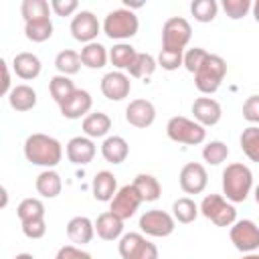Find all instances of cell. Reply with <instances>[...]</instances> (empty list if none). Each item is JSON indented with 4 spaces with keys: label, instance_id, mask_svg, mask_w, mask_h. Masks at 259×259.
<instances>
[{
    "label": "cell",
    "instance_id": "1",
    "mask_svg": "<svg viewBox=\"0 0 259 259\" xmlns=\"http://www.w3.org/2000/svg\"><path fill=\"white\" fill-rule=\"evenodd\" d=\"M24 158L34 166H42L45 170H49L61 162L63 146L57 138L36 132L24 140Z\"/></svg>",
    "mask_w": 259,
    "mask_h": 259
},
{
    "label": "cell",
    "instance_id": "2",
    "mask_svg": "<svg viewBox=\"0 0 259 259\" xmlns=\"http://www.w3.org/2000/svg\"><path fill=\"white\" fill-rule=\"evenodd\" d=\"M253 188V172L243 162L227 164L223 170V198L229 202H245Z\"/></svg>",
    "mask_w": 259,
    "mask_h": 259
},
{
    "label": "cell",
    "instance_id": "3",
    "mask_svg": "<svg viewBox=\"0 0 259 259\" xmlns=\"http://www.w3.org/2000/svg\"><path fill=\"white\" fill-rule=\"evenodd\" d=\"M227 75V63L223 57L219 55H206V59L202 61V65L196 69L194 73V85L200 93L204 95H212L214 91H219L223 79Z\"/></svg>",
    "mask_w": 259,
    "mask_h": 259
},
{
    "label": "cell",
    "instance_id": "4",
    "mask_svg": "<svg viewBox=\"0 0 259 259\" xmlns=\"http://www.w3.org/2000/svg\"><path fill=\"white\" fill-rule=\"evenodd\" d=\"M101 28H103V32L111 40L123 42V40H127V38H132V36L138 34L140 20H138V16L130 8H117V10H111L105 16Z\"/></svg>",
    "mask_w": 259,
    "mask_h": 259
},
{
    "label": "cell",
    "instance_id": "5",
    "mask_svg": "<svg viewBox=\"0 0 259 259\" xmlns=\"http://www.w3.org/2000/svg\"><path fill=\"white\" fill-rule=\"evenodd\" d=\"M166 134L172 142L186 144V146H198L206 140V130L198 125L194 119H188L184 115H174L166 123Z\"/></svg>",
    "mask_w": 259,
    "mask_h": 259
},
{
    "label": "cell",
    "instance_id": "6",
    "mask_svg": "<svg viewBox=\"0 0 259 259\" xmlns=\"http://www.w3.org/2000/svg\"><path fill=\"white\" fill-rule=\"evenodd\" d=\"M192 28L190 22L182 16H172L162 26V51L184 53L186 45L190 42Z\"/></svg>",
    "mask_w": 259,
    "mask_h": 259
},
{
    "label": "cell",
    "instance_id": "7",
    "mask_svg": "<svg viewBox=\"0 0 259 259\" xmlns=\"http://www.w3.org/2000/svg\"><path fill=\"white\" fill-rule=\"evenodd\" d=\"M198 212L217 227H231L237 221V210L233 202H229L221 194H206L198 206Z\"/></svg>",
    "mask_w": 259,
    "mask_h": 259
},
{
    "label": "cell",
    "instance_id": "8",
    "mask_svg": "<svg viewBox=\"0 0 259 259\" xmlns=\"http://www.w3.org/2000/svg\"><path fill=\"white\" fill-rule=\"evenodd\" d=\"M117 251L121 259H158V247L142 233H125L119 237Z\"/></svg>",
    "mask_w": 259,
    "mask_h": 259
},
{
    "label": "cell",
    "instance_id": "9",
    "mask_svg": "<svg viewBox=\"0 0 259 259\" xmlns=\"http://www.w3.org/2000/svg\"><path fill=\"white\" fill-rule=\"evenodd\" d=\"M176 229V221L172 219L170 212L166 210H160V208H152V210H146L142 217H140V231L148 237H158V239H164L168 235H172Z\"/></svg>",
    "mask_w": 259,
    "mask_h": 259
},
{
    "label": "cell",
    "instance_id": "10",
    "mask_svg": "<svg viewBox=\"0 0 259 259\" xmlns=\"http://www.w3.org/2000/svg\"><path fill=\"white\" fill-rule=\"evenodd\" d=\"M229 237H231V243L235 245V249H239L241 253H255L259 249V229H257L255 221H251V219L235 221L231 225Z\"/></svg>",
    "mask_w": 259,
    "mask_h": 259
},
{
    "label": "cell",
    "instance_id": "11",
    "mask_svg": "<svg viewBox=\"0 0 259 259\" xmlns=\"http://www.w3.org/2000/svg\"><path fill=\"white\" fill-rule=\"evenodd\" d=\"M140 204H142V200L136 194V190L132 188V184H125V186L117 188V192L109 200V212L115 214L121 221H127V219H132L136 214Z\"/></svg>",
    "mask_w": 259,
    "mask_h": 259
},
{
    "label": "cell",
    "instance_id": "12",
    "mask_svg": "<svg viewBox=\"0 0 259 259\" xmlns=\"http://www.w3.org/2000/svg\"><path fill=\"white\" fill-rule=\"evenodd\" d=\"M71 36L79 42H93L97 38V34L101 32V24L97 20V16L91 10H81L73 16L71 20Z\"/></svg>",
    "mask_w": 259,
    "mask_h": 259
},
{
    "label": "cell",
    "instance_id": "13",
    "mask_svg": "<svg viewBox=\"0 0 259 259\" xmlns=\"http://www.w3.org/2000/svg\"><path fill=\"white\" fill-rule=\"evenodd\" d=\"M178 180H180V188L186 194H200L208 184V174H206V168L202 164L188 162L182 166Z\"/></svg>",
    "mask_w": 259,
    "mask_h": 259
},
{
    "label": "cell",
    "instance_id": "14",
    "mask_svg": "<svg viewBox=\"0 0 259 259\" xmlns=\"http://www.w3.org/2000/svg\"><path fill=\"white\" fill-rule=\"evenodd\" d=\"M93 107V97L85 89H75L65 101L59 103L61 115L67 119H81L85 117Z\"/></svg>",
    "mask_w": 259,
    "mask_h": 259
},
{
    "label": "cell",
    "instance_id": "15",
    "mask_svg": "<svg viewBox=\"0 0 259 259\" xmlns=\"http://www.w3.org/2000/svg\"><path fill=\"white\" fill-rule=\"evenodd\" d=\"M132 91V81L123 71H109L101 79V93L109 101H121L130 95Z\"/></svg>",
    "mask_w": 259,
    "mask_h": 259
},
{
    "label": "cell",
    "instance_id": "16",
    "mask_svg": "<svg viewBox=\"0 0 259 259\" xmlns=\"http://www.w3.org/2000/svg\"><path fill=\"white\" fill-rule=\"evenodd\" d=\"M156 119V107L148 99H134L125 107V121L138 130H146Z\"/></svg>",
    "mask_w": 259,
    "mask_h": 259
},
{
    "label": "cell",
    "instance_id": "17",
    "mask_svg": "<svg viewBox=\"0 0 259 259\" xmlns=\"http://www.w3.org/2000/svg\"><path fill=\"white\" fill-rule=\"evenodd\" d=\"M192 115H194V121L202 127H208V125H217L223 117V109H221V103L212 97H198L194 99L192 103Z\"/></svg>",
    "mask_w": 259,
    "mask_h": 259
},
{
    "label": "cell",
    "instance_id": "18",
    "mask_svg": "<svg viewBox=\"0 0 259 259\" xmlns=\"http://www.w3.org/2000/svg\"><path fill=\"white\" fill-rule=\"evenodd\" d=\"M67 158L77 166H85L95 158V142L87 136H75L67 142Z\"/></svg>",
    "mask_w": 259,
    "mask_h": 259
},
{
    "label": "cell",
    "instance_id": "19",
    "mask_svg": "<svg viewBox=\"0 0 259 259\" xmlns=\"http://www.w3.org/2000/svg\"><path fill=\"white\" fill-rule=\"evenodd\" d=\"M93 229H95L99 239H103V241H117L123 235V221L107 210V212H101L97 217V221L93 223Z\"/></svg>",
    "mask_w": 259,
    "mask_h": 259
},
{
    "label": "cell",
    "instance_id": "20",
    "mask_svg": "<svg viewBox=\"0 0 259 259\" xmlns=\"http://www.w3.org/2000/svg\"><path fill=\"white\" fill-rule=\"evenodd\" d=\"M91 190H93V198L99 202H109L113 198V194L117 192V178L113 176V172L109 170H101L93 176L91 182Z\"/></svg>",
    "mask_w": 259,
    "mask_h": 259
},
{
    "label": "cell",
    "instance_id": "21",
    "mask_svg": "<svg viewBox=\"0 0 259 259\" xmlns=\"http://www.w3.org/2000/svg\"><path fill=\"white\" fill-rule=\"evenodd\" d=\"M12 69L20 79L30 81V79H36L40 75L42 65H40V59L34 53H18L12 59Z\"/></svg>",
    "mask_w": 259,
    "mask_h": 259
},
{
    "label": "cell",
    "instance_id": "22",
    "mask_svg": "<svg viewBox=\"0 0 259 259\" xmlns=\"http://www.w3.org/2000/svg\"><path fill=\"white\" fill-rule=\"evenodd\" d=\"M127 154H130V144L121 136H107L103 140V144H101V156L109 164H121V162H125Z\"/></svg>",
    "mask_w": 259,
    "mask_h": 259
},
{
    "label": "cell",
    "instance_id": "23",
    "mask_svg": "<svg viewBox=\"0 0 259 259\" xmlns=\"http://www.w3.org/2000/svg\"><path fill=\"white\" fill-rule=\"evenodd\" d=\"M93 235H95L93 221L87 219V217H73L67 223V237L75 245H87V243H91Z\"/></svg>",
    "mask_w": 259,
    "mask_h": 259
},
{
    "label": "cell",
    "instance_id": "24",
    "mask_svg": "<svg viewBox=\"0 0 259 259\" xmlns=\"http://www.w3.org/2000/svg\"><path fill=\"white\" fill-rule=\"evenodd\" d=\"M132 188L136 190V194L140 196L142 202H154L162 194V186H160L158 178L152 174H138L132 182Z\"/></svg>",
    "mask_w": 259,
    "mask_h": 259
},
{
    "label": "cell",
    "instance_id": "25",
    "mask_svg": "<svg viewBox=\"0 0 259 259\" xmlns=\"http://www.w3.org/2000/svg\"><path fill=\"white\" fill-rule=\"evenodd\" d=\"M8 103L18 113L30 111L36 105V91L30 85H16L8 91Z\"/></svg>",
    "mask_w": 259,
    "mask_h": 259
},
{
    "label": "cell",
    "instance_id": "26",
    "mask_svg": "<svg viewBox=\"0 0 259 259\" xmlns=\"http://www.w3.org/2000/svg\"><path fill=\"white\" fill-rule=\"evenodd\" d=\"M81 127H83V134H85L87 138H91V140H95V138H105V136L109 134V130H111V119H109L107 113H101V111L87 113V115L83 117Z\"/></svg>",
    "mask_w": 259,
    "mask_h": 259
},
{
    "label": "cell",
    "instance_id": "27",
    "mask_svg": "<svg viewBox=\"0 0 259 259\" xmlns=\"http://www.w3.org/2000/svg\"><path fill=\"white\" fill-rule=\"evenodd\" d=\"M36 192L42 196V198H57L63 190V180L59 176V172H55L53 168L49 170H42L38 176H36Z\"/></svg>",
    "mask_w": 259,
    "mask_h": 259
},
{
    "label": "cell",
    "instance_id": "28",
    "mask_svg": "<svg viewBox=\"0 0 259 259\" xmlns=\"http://www.w3.org/2000/svg\"><path fill=\"white\" fill-rule=\"evenodd\" d=\"M79 59H81V65H85L87 69H101L107 63V49L97 40L87 42L81 49Z\"/></svg>",
    "mask_w": 259,
    "mask_h": 259
},
{
    "label": "cell",
    "instance_id": "29",
    "mask_svg": "<svg viewBox=\"0 0 259 259\" xmlns=\"http://www.w3.org/2000/svg\"><path fill=\"white\" fill-rule=\"evenodd\" d=\"M196 217H198V204L192 198L182 196V198H178V200L172 202V219L176 223L190 225V223H194Z\"/></svg>",
    "mask_w": 259,
    "mask_h": 259
},
{
    "label": "cell",
    "instance_id": "30",
    "mask_svg": "<svg viewBox=\"0 0 259 259\" xmlns=\"http://www.w3.org/2000/svg\"><path fill=\"white\" fill-rule=\"evenodd\" d=\"M20 14H22L24 22L49 20L51 18V6L47 0H24L20 4Z\"/></svg>",
    "mask_w": 259,
    "mask_h": 259
},
{
    "label": "cell",
    "instance_id": "31",
    "mask_svg": "<svg viewBox=\"0 0 259 259\" xmlns=\"http://www.w3.org/2000/svg\"><path fill=\"white\" fill-rule=\"evenodd\" d=\"M136 53H138V51H136L130 42H117V45H113V47L109 49L107 59L111 61V65H113L117 71H121V69H127V67L132 65Z\"/></svg>",
    "mask_w": 259,
    "mask_h": 259
},
{
    "label": "cell",
    "instance_id": "32",
    "mask_svg": "<svg viewBox=\"0 0 259 259\" xmlns=\"http://www.w3.org/2000/svg\"><path fill=\"white\" fill-rule=\"evenodd\" d=\"M156 67L158 65H156V59L152 55H148V53H136V57H134L132 65L127 67V71H130V75L134 79H146V77H150L156 71Z\"/></svg>",
    "mask_w": 259,
    "mask_h": 259
},
{
    "label": "cell",
    "instance_id": "33",
    "mask_svg": "<svg viewBox=\"0 0 259 259\" xmlns=\"http://www.w3.org/2000/svg\"><path fill=\"white\" fill-rule=\"evenodd\" d=\"M241 150L243 154L251 160V162H259V127L257 125H249L243 130L241 138Z\"/></svg>",
    "mask_w": 259,
    "mask_h": 259
},
{
    "label": "cell",
    "instance_id": "34",
    "mask_svg": "<svg viewBox=\"0 0 259 259\" xmlns=\"http://www.w3.org/2000/svg\"><path fill=\"white\" fill-rule=\"evenodd\" d=\"M55 67H57L59 75H65V77L79 73V69H81L79 53H75V51H71V49L61 51V53L55 57Z\"/></svg>",
    "mask_w": 259,
    "mask_h": 259
},
{
    "label": "cell",
    "instance_id": "35",
    "mask_svg": "<svg viewBox=\"0 0 259 259\" xmlns=\"http://www.w3.org/2000/svg\"><path fill=\"white\" fill-rule=\"evenodd\" d=\"M24 34L32 42H45L53 36V22L49 20H36V22H24Z\"/></svg>",
    "mask_w": 259,
    "mask_h": 259
},
{
    "label": "cell",
    "instance_id": "36",
    "mask_svg": "<svg viewBox=\"0 0 259 259\" xmlns=\"http://www.w3.org/2000/svg\"><path fill=\"white\" fill-rule=\"evenodd\" d=\"M75 89H77V87L73 85V81H71L69 77H65V75H55V77H51V81H49V93H51V97H53L57 103L65 101Z\"/></svg>",
    "mask_w": 259,
    "mask_h": 259
},
{
    "label": "cell",
    "instance_id": "37",
    "mask_svg": "<svg viewBox=\"0 0 259 259\" xmlns=\"http://www.w3.org/2000/svg\"><path fill=\"white\" fill-rule=\"evenodd\" d=\"M227 156H229V148H227V144L221 142V140H212V142H208V144L202 148V160H204L206 164H210V166L223 164V162L227 160Z\"/></svg>",
    "mask_w": 259,
    "mask_h": 259
},
{
    "label": "cell",
    "instance_id": "38",
    "mask_svg": "<svg viewBox=\"0 0 259 259\" xmlns=\"http://www.w3.org/2000/svg\"><path fill=\"white\" fill-rule=\"evenodd\" d=\"M190 12L198 22H212L219 12V4L214 0H194L190 4Z\"/></svg>",
    "mask_w": 259,
    "mask_h": 259
},
{
    "label": "cell",
    "instance_id": "39",
    "mask_svg": "<svg viewBox=\"0 0 259 259\" xmlns=\"http://www.w3.org/2000/svg\"><path fill=\"white\" fill-rule=\"evenodd\" d=\"M16 214H18L20 223L32 221V219H45V204H42V200H38V198H24V200L18 204Z\"/></svg>",
    "mask_w": 259,
    "mask_h": 259
},
{
    "label": "cell",
    "instance_id": "40",
    "mask_svg": "<svg viewBox=\"0 0 259 259\" xmlns=\"http://www.w3.org/2000/svg\"><path fill=\"white\" fill-rule=\"evenodd\" d=\"M223 10L231 20H241L251 10V0H223Z\"/></svg>",
    "mask_w": 259,
    "mask_h": 259
},
{
    "label": "cell",
    "instance_id": "41",
    "mask_svg": "<svg viewBox=\"0 0 259 259\" xmlns=\"http://www.w3.org/2000/svg\"><path fill=\"white\" fill-rule=\"evenodd\" d=\"M206 51L204 49H200V47H194V49H188L186 53H182V65H184V69L188 71V73H196V69L202 65V61L206 59Z\"/></svg>",
    "mask_w": 259,
    "mask_h": 259
},
{
    "label": "cell",
    "instance_id": "42",
    "mask_svg": "<svg viewBox=\"0 0 259 259\" xmlns=\"http://www.w3.org/2000/svg\"><path fill=\"white\" fill-rule=\"evenodd\" d=\"M156 65H160L166 71H176L182 65V53H172V51H160Z\"/></svg>",
    "mask_w": 259,
    "mask_h": 259
},
{
    "label": "cell",
    "instance_id": "43",
    "mask_svg": "<svg viewBox=\"0 0 259 259\" xmlns=\"http://www.w3.org/2000/svg\"><path fill=\"white\" fill-rule=\"evenodd\" d=\"M22 233L28 239H40L47 233V221L45 219H32V221H24L22 223Z\"/></svg>",
    "mask_w": 259,
    "mask_h": 259
},
{
    "label": "cell",
    "instance_id": "44",
    "mask_svg": "<svg viewBox=\"0 0 259 259\" xmlns=\"http://www.w3.org/2000/svg\"><path fill=\"white\" fill-rule=\"evenodd\" d=\"M243 117L255 125L259 121V95H251L247 97V101L243 103Z\"/></svg>",
    "mask_w": 259,
    "mask_h": 259
},
{
    "label": "cell",
    "instance_id": "45",
    "mask_svg": "<svg viewBox=\"0 0 259 259\" xmlns=\"http://www.w3.org/2000/svg\"><path fill=\"white\" fill-rule=\"evenodd\" d=\"M55 259H93V257L87 251H83L81 247H77V245H63L57 251Z\"/></svg>",
    "mask_w": 259,
    "mask_h": 259
},
{
    "label": "cell",
    "instance_id": "46",
    "mask_svg": "<svg viewBox=\"0 0 259 259\" xmlns=\"http://www.w3.org/2000/svg\"><path fill=\"white\" fill-rule=\"evenodd\" d=\"M51 10L57 14V16H71L77 8H79V2L77 0H53L51 4Z\"/></svg>",
    "mask_w": 259,
    "mask_h": 259
},
{
    "label": "cell",
    "instance_id": "47",
    "mask_svg": "<svg viewBox=\"0 0 259 259\" xmlns=\"http://www.w3.org/2000/svg\"><path fill=\"white\" fill-rule=\"evenodd\" d=\"M10 89H12L10 87V71H8L6 61L0 57V97H4Z\"/></svg>",
    "mask_w": 259,
    "mask_h": 259
},
{
    "label": "cell",
    "instance_id": "48",
    "mask_svg": "<svg viewBox=\"0 0 259 259\" xmlns=\"http://www.w3.org/2000/svg\"><path fill=\"white\" fill-rule=\"evenodd\" d=\"M8 198H10V196H8V190L0 184V208H4V206L8 204Z\"/></svg>",
    "mask_w": 259,
    "mask_h": 259
},
{
    "label": "cell",
    "instance_id": "49",
    "mask_svg": "<svg viewBox=\"0 0 259 259\" xmlns=\"http://www.w3.org/2000/svg\"><path fill=\"white\" fill-rule=\"evenodd\" d=\"M14 259H34V257H32L30 253H18V255H16Z\"/></svg>",
    "mask_w": 259,
    "mask_h": 259
},
{
    "label": "cell",
    "instance_id": "50",
    "mask_svg": "<svg viewBox=\"0 0 259 259\" xmlns=\"http://www.w3.org/2000/svg\"><path fill=\"white\" fill-rule=\"evenodd\" d=\"M243 259H259V255H257V253H249V255H245Z\"/></svg>",
    "mask_w": 259,
    "mask_h": 259
}]
</instances>
